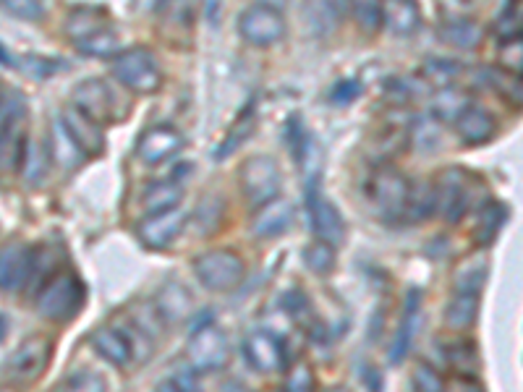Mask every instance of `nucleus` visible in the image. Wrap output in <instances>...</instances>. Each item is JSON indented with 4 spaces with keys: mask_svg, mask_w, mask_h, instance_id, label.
Returning a JSON list of instances; mask_svg holds the SVG:
<instances>
[{
    "mask_svg": "<svg viewBox=\"0 0 523 392\" xmlns=\"http://www.w3.org/2000/svg\"><path fill=\"white\" fill-rule=\"evenodd\" d=\"M408 194H411L408 178L403 176L401 170L390 168V165L372 170L367 181H364V204L385 225L406 223Z\"/></svg>",
    "mask_w": 523,
    "mask_h": 392,
    "instance_id": "1",
    "label": "nucleus"
},
{
    "mask_svg": "<svg viewBox=\"0 0 523 392\" xmlns=\"http://www.w3.org/2000/svg\"><path fill=\"white\" fill-rule=\"evenodd\" d=\"M84 298H87V291H84L82 280L76 278L74 272H61L42 285L34 298V306H37V314L48 322H68L82 311Z\"/></svg>",
    "mask_w": 523,
    "mask_h": 392,
    "instance_id": "2",
    "label": "nucleus"
},
{
    "mask_svg": "<svg viewBox=\"0 0 523 392\" xmlns=\"http://www.w3.org/2000/svg\"><path fill=\"white\" fill-rule=\"evenodd\" d=\"M194 275L207 291L231 293L244 283L246 267L236 251L212 249L194 259Z\"/></svg>",
    "mask_w": 523,
    "mask_h": 392,
    "instance_id": "3",
    "label": "nucleus"
},
{
    "mask_svg": "<svg viewBox=\"0 0 523 392\" xmlns=\"http://www.w3.org/2000/svg\"><path fill=\"white\" fill-rule=\"evenodd\" d=\"M71 102H74V108L82 110L100 126L123 121V115L129 113V105L121 102V95L102 79H84V82L76 84Z\"/></svg>",
    "mask_w": 523,
    "mask_h": 392,
    "instance_id": "4",
    "label": "nucleus"
},
{
    "mask_svg": "<svg viewBox=\"0 0 523 392\" xmlns=\"http://www.w3.org/2000/svg\"><path fill=\"white\" fill-rule=\"evenodd\" d=\"M110 68H113V76L118 82L131 92H136V95H152L163 84V74H160L155 58H152L150 50L144 48L123 50V53L116 55V61Z\"/></svg>",
    "mask_w": 523,
    "mask_h": 392,
    "instance_id": "5",
    "label": "nucleus"
},
{
    "mask_svg": "<svg viewBox=\"0 0 523 392\" xmlns=\"http://www.w3.org/2000/svg\"><path fill=\"white\" fill-rule=\"evenodd\" d=\"M53 356V343L45 335L24 340L6 364V382L11 385H32L45 374Z\"/></svg>",
    "mask_w": 523,
    "mask_h": 392,
    "instance_id": "6",
    "label": "nucleus"
},
{
    "mask_svg": "<svg viewBox=\"0 0 523 392\" xmlns=\"http://www.w3.org/2000/svg\"><path fill=\"white\" fill-rule=\"evenodd\" d=\"M186 353H189L191 366L199 374L220 372L231 361V343L218 325H204L194 330L189 345H186Z\"/></svg>",
    "mask_w": 523,
    "mask_h": 392,
    "instance_id": "7",
    "label": "nucleus"
},
{
    "mask_svg": "<svg viewBox=\"0 0 523 392\" xmlns=\"http://www.w3.org/2000/svg\"><path fill=\"white\" fill-rule=\"evenodd\" d=\"M238 34L254 48H270L286 37V19L270 3H257L238 16Z\"/></svg>",
    "mask_w": 523,
    "mask_h": 392,
    "instance_id": "8",
    "label": "nucleus"
},
{
    "mask_svg": "<svg viewBox=\"0 0 523 392\" xmlns=\"http://www.w3.org/2000/svg\"><path fill=\"white\" fill-rule=\"evenodd\" d=\"M306 212H309L314 236L333 246H340L346 241V220H343L338 207L320 191L317 176H312L306 183Z\"/></svg>",
    "mask_w": 523,
    "mask_h": 392,
    "instance_id": "9",
    "label": "nucleus"
},
{
    "mask_svg": "<svg viewBox=\"0 0 523 392\" xmlns=\"http://www.w3.org/2000/svg\"><path fill=\"white\" fill-rule=\"evenodd\" d=\"M238 181H241V191L254 207H262L270 199L280 194V170L275 165V160L267 155L249 157L244 165H241V173H238Z\"/></svg>",
    "mask_w": 523,
    "mask_h": 392,
    "instance_id": "10",
    "label": "nucleus"
},
{
    "mask_svg": "<svg viewBox=\"0 0 523 392\" xmlns=\"http://www.w3.org/2000/svg\"><path fill=\"white\" fill-rule=\"evenodd\" d=\"M34 257L37 249L27 244H8L3 246V257H0V285L6 293L24 291L32 280Z\"/></svg>",
    "mask_w": 523,
    "mask_h": 392,
    "instance_id": "11",
    "label": "nucleus"
},
{
    "mask_svg": "<svg viewBox=\"0 0 523 392\" xmlns=\"http://www.w3.org/2000/svg\"><path fill=\"white\" fill-rule=\"evenodd\" d=\"M186 217L184 212L173 207V210H160V212H150V215L139 220L136 225V236L142 238V244L147 249H165L170 246V241L181 233L184 228Z\"/></svg>",
    "mask_w": 523,
    "mask_h": 392,
    "instance_id": "12",
    "label": "nucleus"
},
{
    "mask_svg": "<svg viewBox=\"0 0 523 392\" xmlns=\"http://www.w3.org/2000/svg\"><path fill=\"white\" fill-rule=\"evenodd\" d=\"M184 149V134L173 126H155V129L144 131L139 144H136V155L147 165H160L170 157H176Z\"/></svg>",
    "mask_w": 523,
    "mask_h": 392,
    "instance_id": "13",
    "label": "nucleus"
},
{
    "mask_svg": "<svg viewBox=\"0 0 523 392\" xmlns=\"http://www.w3.org/2000/svg\"><path fill=\"white\" fill-rule=\"evenodd\" d=\"M48 155L61 170H76L84 165V157H89L82 149V144L76 142L74 131L68 129V123L63 115H55L50 121V142Z\"/></svg>",
    "mask_w": 523,
    "mask_h": 392,
    "instance_id": "14",
    "label": "nucleus"
},
{
    "mask_svg": "<svg viewBox=\"0 0 523 392\" xmlns=\"http://www.w3.org/2000/svg\"><path fill=\"white\" fill-rule=\"evenodd\" d=\"M244 356L246 361H249V366L262 374L283 372V366H286L283 345H280V340L275 338V335H270L267 330L252 332V335L244 340Z\"/></svg>",
    "mask_w": 523,
    "mask_h": 392,
    "instance_id": "15",
    "label": "nucleus"
},
{
    "mask_svg": "<svg viewBox=\"0 0 523 392\" xmlns=\"http://www.w3.org/2000/svg\"><path fill=\"white\" fill-rule=\"evenodd\" d=\"M440 194V212L448 223L456 225L469 210V178L461 170H445L437 183Z\"/></svg>",
    "mask_w": 523,
    "mask_h": 392,
    "instance_id": "16",
    "label": "nucleus"
},
{
    "mask_svg": "<svg viewBox=\"0 0 523 392\" xmlns=\"http://www.w3.org/2000/svg\"><path fill=\"white\" fill-rule=\"evenodd\" d=\"M293 225V204L283 196H275L267 204L257 207L252 217V233L257 238H278L288 233Z\"/></svg>",
    "mask_w": 523,
    "mask_h": 392,
    "instance_id": "17",
    "label": "nucleus"
},
{
    "mask_svg": "<svg viewBox=\"0 0 523 392\" xmlns=\"http://www.w3.org/2000/svg\"><path fill=\"white\" fill-rule=\"evenodd\" d=\"M155 311L160 314L165 325H178V322H186L194 311V298L186 291L184 283L178 280H168V283L160 288L155 298Z\"/></svg>",
    "mask_w": 523,
    "mask_h": 392,
    "instance_id": "18",
    "label": "nucleus"
},
{
    "mask_svg": "<svg viewBox=\"0 0 523 392\" xmlns=\"http://www.w3.org/2000/svg\"><path fill=\"white\" fill-rule=\"evenodd\" d=\"M419 314H422V291L419 288H411L406 296V304H403L401 322H398V332H395V343L393 351H390V361H403L414 345L416 330H419Z\"/></svg>",
    "mask_w": 523,
    "mask_h": 392,
    "instance_id": "19",
    "label": "nucleus"
},
{
    "mask_svg": "<svg viewBox=\"0 0 523 392\" xmlns=\"http://www.w3.org/2000/svg\"><path fill=\"white\" fill-rule=\"evenodd\" d=\"M348 0H306L304 21L314 37H330L346 14Z\"/></svg>",
    "mask_w": 523,
    "mask_h": 392,
    "instance_id": "20",
    "label": "nucleus"
},
{
    "mask_svg": "<svg viewBox=\"0 0 523 392\" xmlns=\"http://www.w3.org/2000/svg\"><path fill=\"white\" fill-rule=\"evenodd\" d=\"M92 345L102 359L113 366H126L134 359V348H131V340L123 332V327H100L92 335Z\"/></svg>",
    "mask_w": 523,
    "mask_h": 392,
    "instance_id": "21",
    "label": "nucleus"
},
{
    "mask_svg": "<svg viewBox=\"0 0 523 392\" xmlns=\"http://www.w3.org/2000/svg\"><path fill=\"white\" fill-rule=\"evenodd\" d=\"M385 27L395 37H414L422 27V11L416 0H385Z\"/></svg>",
    "mask_w": 523,
    "mask_h": 392,
    "instance_id": "22",
    "label": "nucleus"
},
{
    "mask_svg": "<svg viewBox=\"0 0 523 392\" xmlns=\"http://www.w3.org/2000/svg\"><path fill=\"white\" fill-rule=\"evenodd\" d=\"M453 123H456L458 136H461L466 144H484L495 136V121H492V115L487 113V110L476 108V105H469Z\"/></svg>",
    "mask_w": 523,
    "mask_h": 392,
    "instance_id": "23",
    "label": "nucleus"
},
{
    "mask_svg": "<svg viewBox=\"0 0 523 392\" xmlns=\"http://www.w3.org/2000/svg\"><path fill=\"white\" fill-rule=\"evenodd\" d=\"M63 118H66L68 129L74 131L76 142L82 144V149L87 155L97 157L105 152V136H102L100 131V123L92 121V118L84 115L79 108H68L66 113H63Z\"/></svg>",
    "mask_w": 523,
    "mask_h": 392,
    "instance_id": "24",
    "label": "nucleus"
},
{
    "mask_svg": "<svg viewBox=\"0 0 523 392\" xmlns=\"http://www.w3.org/2000/svg\"><path fill=\"white\" fill-rule=\"evenodd\" d=\"M487 275H490V262H487L484 254L463 259V262L458 264L456 275H453L456 293H474V296H479L484 285H487Z\"/></svg>",
    "mask_w": 523,
    "mask_h": 392,
    "instance_id": "25",
    "label": "nucleus"
},
{
    "mask_svg": "<svg viewBox=\"0 0 523 392\" xmlns=\"http://www.w3.org/2000/svg\"><path fill=\"white\" fill-rule=\"evenodd\" d=\"M440 210V194L437 186L429 181L411 183V194H408V223H424L427 217H432Z\"/></svg>",
    "mask_w": 523,
    "mask_h": 392,
    "instance_id": "26",
    "label": "nucleus"
},
{
    "mask_svg": "<svg viewBox=\"0 0 523 392\" xmlns=\"http://www.w3.org/2000/svg\"><path fill=\"white\" fill-rule=\"evenodd\" d=\"M482 37V27L471 19H445L440 27V40L458 50L479 48Z\"/></svg>",
    "mask_w": 523,
    "mask_h": 392,
    "instance_id": "27",
    "label": "nucleus"
},
{
    "mask_svg": "<svg viewBox=\"0 0 523 392\" xmlns=\"http://www.w3.org/2000/svg\"><path fill=\"white\" fill-rule=\"evenodd\" d=\"M105 27H110V21L102 11H95V8H76L66 21V34L68 40L76 45V42L87 40V37H92V34H97Z\"/></svg>",
    "mask_w": 523,
    "mask_h": 392,
    "instance_id": "28",
    "label": "nucleus"
},
{
    "mask_svg": "<svg viewBox=\"0 0 523 392\" xmlns=\"http://www.w3.org/2000/svg\"><path fill=\"white\" fill-rule=\"evenodd\" d=\"M479 314V296L474 293H456L445 306V325L450 330H469Z\"/></svg>",
    "mask_w": 523,
    "mask_h": 392,
    "instance_id": "29",
    "label": "nucleus"
},
{
    "mask_svg": "<svg viewBox=\"0 0 523 392\" xmlns=\"http://www.w3.org/2000/svg\"><path fill=\"white\" fill-rule=\"evenodd\" d=\"M348 11L361 32L374 34L385 24V0H348Z\"/></svg>",
    "mask_w": 523,
    "mask_h": 392,
    "instance_id": "30",
    "label": "nucleus"
},
{
    "mask_svg": "<svg viewBox=\"0 0 523 392\" xmlns=\"http://www.w3.org/2000/svg\"><path fill=\"white\" fill-rule=\"evenodd\" d=\"M181 199H184V189L173 181H157L144 191V207L150 212L173 210L181 204Z\"/></svg>",
    "mask_w": 523,
    "mask_h": 392,
    "instance_id": "31",
    "label": "nucleus"
},
{
    "mask_svg": "<svg viewBox=\"0 0 523 392\" xmlns=\"http://www.w3.org/2000/svg\"><path fill=\"white\" fill-rule=\"evenodd\" d=\"M508 220V210L500 202H490L479 215V225H476V244L490 246L497 238L500 228Z\"/></svg>",
    "mask_w": 523,
    "mask_h": 392,
    "instance_id": "32",
    "label": "nucleus"
},
{
    "mask_svg": "<svg viewBox=\"0 0 523 392\" xmlns=\"http://www.w3.org/2000/svg\"><path fill=\"white\" fill-rule=\"evenodd\" d=\"M254 126H257V113H254V105H249V108L244 110V113L238 115V121L233 123L231 131L225 134L223 144H220L218 149H215V157H225V155H231L233 149L241 147V144L252 136Z\"/></svg>",
    "mask_w": 523,
    "mask_h": 392,
    "instance_id": "33",
    "label": "nucleus"
},
{
    "mask_svg": "<svg viewBox=\"0 0 523 392\" xmlns=\"http://www.w3.org/2000/svg\"><path fill=\"white\" fill-rule=\"evenodd\" d=\"M3 136L21 134V123L27 118V100L16 89H3Z\"/></svg>",
    "mask_w": 523,
    "mask_h": 392,
    "instance_id": "34",
    "label": "nucleus"
},
{
    "mask_svg": "<svg viewBox=\"0 0 523 392\" xmlns=\"http://www.w3.org/2000/svg\"><path fill=\"white\" fill-rule=\"evenodd\" d=\"M74 48L82 55H89V58H110V55L118 53V34L113 27H105L92 37H87V40L76 42Z\"/></svg>",
    "mask_w": 523,
    "mask_h": 392,
    "instance_id": "35",
    "label": "nucleus"
},
{
    "mask_svg": "<svg viewBox=\"0 0 523 392\" xmlns=\"http://www.w3.org/2000/svg\"><path fill=\"white\" fill-rule=\"evenodd\" d=\"M469 105L471 100L463 95V92H458V89L453 87H445L440 95L432 100V113H435V118H440V121H456L458 115L469 108Z\"/></svg>",
    "mask_w": 523,
    "mask_h": 392,
    "instance_id": "36",
    "label": "nucleus"
},
{
    "mask_svg": "<svg viewBox=\"0 0 523 392\" xmlns=\"http://www.w3.org/2000/svg\"><path fill=\"white\" fill-rule=\"evenodd\" d=\"M304 262L314 275H330L335 270V246L317 238L304 249Z\"/></svg>",
    "mask_w": 523,
    "mask_h": 392,
    "instance_id": "37",
    "label": "nucleus"
},
{
    "mask_svg": "<svg viewBox=\"0 0 523 392\" xmlns=\"http://www.w3.org/2000/svg\"><path fill=\"white\" fill-rule=\"evenodd\" d=\"M497 63L503 66V71H508L510 76L523 79V34L516 37H505L497 48Z\"/></svg>",
    "mask_w": 523,
    "mask_h": 392,
    "instance_id": "38",
    "label": "nucleus"
},
{
    "mask_svg": "<svg viewBox=\"0 0 523 392\" xmlns=\"http://www.w3.org/2000/svg\"><path fill=\"white\" fill-rule=\"evenodd\" d=\"M155 8L160 19L176 27H189L191 21L197 19V0H163Z\"/></svg>",
    "mask_w": 523,
    "mask_h": 392,
    "instance_id": "39",
    "label": "nucleus"
},
{
    "mask_svg": "<svg viewBox=\"0 0 523 392\" xmlns=\"http://www.w3.org/2000/svg\"><path fill=\"white\" fill-rule=\"evenodd\" d=\"M223 210L225 204L220 196H204L202 202L197 207V230L202 236L212 233V230L220 228V220H223Z\"/></svg>",
    "mask_w": 523,
    "mask_h": 392,
    "instance_id": "40",
    "label": "nucleus"
},
{
    "mask_svg": "<svg viewBox=\"0 0 523 392\" xmlns=\"http://www.w3.org/2000/svg\"><path fill=\"white\" fill-rule=\"evenodd\" d=\"M286 142L296 163L299 165L309 163V134H306L304 123L299 121V115H291V121H288Z\"/></svg>",
    "mask_w": 523,
    "mask_h": 392,
    "instance_id": "41",
    "label": "nucleus"
},
{
    "mask_svg": "<svg viewBox=\"0 0 523 392\" xmlns=\"http://www.w3.org/2000/svg\"><path fill=\"white\" fill-rule=\"evenodd\" d=\"M445 359H448V364L453 366V369L466 374L474 372L471 366L479 364V359H476V345L469 343V340H453V343H448Z\"/></svg>",
    "mask_w": 523,
    "mask_h": 392,
    "instance_id": "42",
    "label": "nucleus"
},
{
    "mask_svg": "<svg viewBox=\"0 0 523 392\" xmlns=\"http://www.w3.org/2000/svg\"><path fill=\"white\" fill-rule=\"evenodd\" d=\"M48 163L50 160H45L40 144H34L32 139H29L27 152H24V163H21L27 183H40L42 178H45V173H48Z\"/></svg>",
    "mask_w": 523,
    "mask_h": 392,
    "instance_id": "43",
    "label": "nucleus"
},
{
    "mask_svg": "<svg viewBox=\"0 0 523 392\" xmlns=\"http://www.w3.org/2000/svg\"><path fill=\"white\" fill-rule=\"evenodd\" d=\"M3 11L21 21H40L45 14L42 0H3Z\"/></svg>",
    "mask_w": 523,
    "mask_h": 392,
    "instance_id": "44",
    "label": "nucleus"
},
{
    "mask_svg": "<svg viewBox=\"0 0 523 392\" xmlns=\"http://www.w3.org/2000/svg\"><path fill=\"white\" fill-rule=\"evenodd\" d=\"M411 385H414V390L422 392H440L442 387H445V379H442L432 366L419 364L414 369V374H411Z\"/></svg>",
    "mask_w": 523,
    "mask_h": 392,
    "instance_id": "45",
    "label": "nucleus"
},
{
    "mask_svg": "<svg viewBox=\"0 0 523 392\" xmlns=\"http://www.w3.org/2000/svg\"><path fill=\"white\" fill-rule=\"evenodd\" d=\"M458 63L456 61H442V58H435V61H429L424 66V74L432 84H442V87H448L450 79L458 74Z\"/></svg>",
    "mask_w": 523,
    "mask_h": 392,
    "instance_id": "46",
    "label": "nucleus"
},
{
    "mask_svg": "<svg viewBox=\"0 0 523 392\" xmlns=\"http://www.w3.org/2000/svg\"><path fill=\"white\" fill-rule=\"evenodd\" d=\"M160 390H197V369H184V372L170 374L160 382Z\"/></svg>",
    "mask_w": 523,
    "mask_h": 392,
    "instance_id": "47",
    "label": "nucleus"
},
{
    "mask_svg": "<svg viewBox=\"0 0 523 392\" xmlns=\"http://www.w3.org/2000/svg\"><path fill=\"white\" fill-rule=\"evenodd\" d=\"M359 95L361 84L356 82V79H340L333 87V92H330V100H333L335 105H348V102H354Z\"/></svg>",
    "mask_w": 523,
    "mask_h": 392,
    "instance_id": "48",
    "label": "nucleus"
},
{
    "mask_svg": "<svg viewBox=\"0 0 523 392\" xmlns=\"http://www.w3.org/2000/svg\"><path fill=\"white\" fill-rule=\"evenodd\" d=\"M66 387H71V390H105L108 382L95 372H79L74 377H68Z\"/></svg>",
    "mask_w": 523,
    "mask_h": 392,
    "instance_id": "49",
    "label": "nucleus"
},
{
    "mask_svg": "<svg viewBox=\"0 0 523 392\" xmlns=\"http://www.w3.org/2000/svg\"><path fill=\"white\" fill-rule=\"evenodd\" d=\"M523 11H505L503 16H500V21H497V32H500V37H516V34H523Z\"/></svg>",
    "mask_w": 523,
    "mask_h": 392,
    "instance_id": "50",
    "label": "nucleus"
},
{
    "mask_svg": "<svg viewBox=\"0 0 523 392\" xmlns=\"http://www.w3.org/2000/svg\"><path fill=\"white\" fill-rule=\"evenodd\" d=\"M312 387H314V374L312 369H306V366L293 369V372L286 377V390L301 392V390H312Z\"/></svg>",
    "mask_w": 523,
    "mask_h": 392,
    "instance_id": "51",
    "label": "nucleus"
},
{
    "mask_svg": "<svg viewBox=\"0 0 523 392\" xmlns=\"http://www.w3.org/2000/svg\"><path fill=\"white\" fill-rule=\"evenodd\" d=\"M437 136H440V131H437L435 121H416L414 123V142L422 144V147H432V144L437 142Z\"/></svg>",
    "mask_w": 523,
    "mask_h": 392,
    "instance_id": "52",
    "label": "nucleus"
},
{
    "mask_svg": "<svg viewBox=\"0 0 523 392\" xmlns=\"http://www.w3.org/2000/svg\"><path fill=\"white\" fill-rule=\"evenodd\" d=\"M24 66H27V71H32V76H37V79H48V76H53L55 68H58L53 61H45L40 55H29Z\"/></svg>",
    "mask_w": 523,
    "mask_h": 392,
    "instance_id": "53",
    "label": "nucleus"
},
{
    "mask_svg": "<svg viewBox=\"0 0 523 392\" xmlns=\"http://www.w3.org/2000/svg\"><path fill=\"white\" fill-rule=\"evenodd\" d=\"M6 332H8V317L3 314V338H6Z\"/></svg>",
    "mask_w": 523,
    "mask_h": 392,
    "instance_id": "54",
    "label": "nucleus"
},
{
    "mask_svg": "<svg viewBox=\"0 0 523 392\" xmlns=\"http://www.w3.org/2000/svg\"><path fill=\"white\" fill-rule=\"evenodd\" d=\"M152 3H155V6H157V3H163V0H152Z\"/></svg>",
    "mask_w": 523,
    "mask_h": 392,
    "instance_id": "55",
    "label": "nucleus"
}]
</instances>
